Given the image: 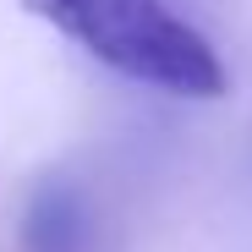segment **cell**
Masks as SVG:
<instances>
[{
	"mask_svg": "<svg viewBox=\"0 0 252 252\" xmlns=\"http://www.w3.org/2000/svg\"><path fill=\"white\" fill-rule=\"evenodd\" d=\"M22 247L28 252H82L88 247V214L71 187H44L22 220Z\"/></svg>",
	"mask_w": 252,
	"mask_h": 252,
	"instance_id": "obj_2",
	"label": "cell"
},
{
	"mask_svg": "<svg viewBox=\"0 0 252 252\" xmlns=\"http://www.w3.org/2000/svg\"><path fill=\"white\" fill-rule=\"evenodd\" d=\"M22 6L126 82H148L176 99H220L230 82L214 44L164 0H22Z\"/></svg>",
	"mask_w": 252,
	"mask_h": 252,
	"instance_id": "obj_1",
	"label": "cell"
}]
</instances>
